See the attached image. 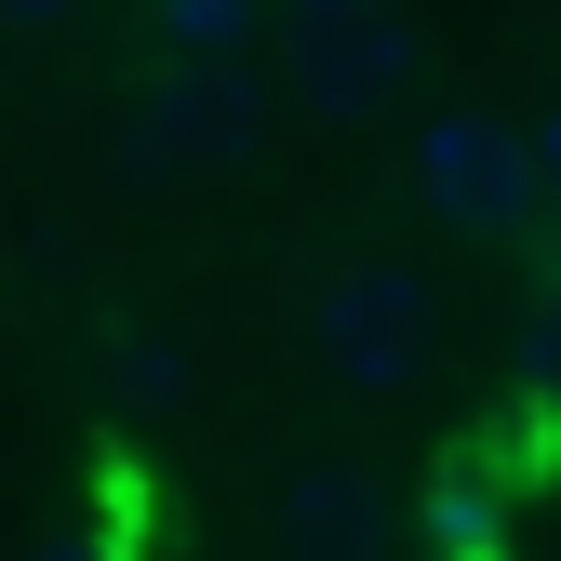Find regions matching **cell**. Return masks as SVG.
Here are the masks:
<instances>
[{"label": "cell", "instance_id": "6da1fadb", "mask_svg": "<svg viewBox=\"0 0 561 561\" xmlns=\"http://www.w3.org/2000/svg\"><path fill=\"white\" fill-rule=\"evenodd\" d=\"M267 54H280V94H295L308 121H375V107L414 94V67H428V41H414L401 0H280Z\"/></svg>", "mask_w": 561, "mask_h": 561}, {"label": "cell", "instance_id": "7a4b0ae2", "mask_svg": "<svg viewBox=\"0 0 561 561\" xmlns=\"http://www.w3.org/2000/svg\"><path fill=\"white\" fill-rule=\"evenodd\" d=\"M428 347H442V308H428V280H414L401 254H334L308 280V362L347 401H401L414 375H428Z\"/></svg>", "mask_w": 561, "mask_h": 561}, {"label": "cell", "instance_id": "3957f363", "mask_svg": "<svg viewBox=\"0 0 561 561\" xmlns=\"http://www.w3.org/2000/svg\"><path fill=\"white\" fill-rule=\"evenodd\" d=\"M414 201H428L455 241H522V215H535V148H522V121L442 107L428 134H414Z\"/></svg>", "mask_w": 561, "mask_h": 561}, {"label": "cell", "instance_id": "277c9868", "mask_svg": "<svg viewBox=\"0 0 561 561\" xmlns=\"http://www.w3.org/2000/svg\"><path fill=\"white\" fill-rule=\"evenodd\" d=\"M241 148H254V81H241V67L174 54V67H148L134 107H121V161H134V174H215V161H241Z\"/></svg>", "mask_w": 561, "mask_h": 561}, {"label": "cell", "instance_id": "5b68a950", "mask_svg": "<svg viewBox=\"0 0 561 561\" xmlns=\"http://www.w3.org/2000/svg\"><path fill=\"white\" fill-rule=\"evenodd\" d=\"M375 535H388V495L362 468H321V481H295V495L267 508V548L280 561H375Z\"/></svg>", "mask_w": 561, "mask_h": 561}, {"label": "cell", "instance_id": "8992f818", "mask_svg": "<svg viewBox=\"0 0 561 561\" xmlns=\"http://www.w3.org/2000/svg\"><path fill=\"white\" fill-rule=\"evenodd\" d=\"M254 41V0H174V54H201V67H228Z\"/></svg>", "mask_w": 561, "mask_h": 561}, {"label": "cell", "instance_id": "52a82bcc", "mask_svg": "<svg viewBox=\"0 0 561 561\" xmlns=\"http://www.w3.org/2000/svg\"><path fill=\"white\" fill-rule=\"evenodd\" d=\"M522 148H535V201H561V107H548V121H522Z\"/></svg>", "mask_w": 561, "mask_h": 561}, {"label": "cell", "instance_id": "ba28073f", "mask_svg": "<svg viewBox=\"0 0 561 561\" xmlns=\"http://www.w3.org/2000/svg\"><path fill=\"white\" fill-rule=\"evenodd\" d=\"M67 14V0H0V27H54Z\"/></svg>", "mask_w": 561, "mask_h": 561}, {"label": "cell", "instance_id": "9c48e42d", "mask_svg": "<svg viewBox=\"0 0 561 561\" xmlns=\"http://www.w3.org/2000/svg\"><path fill=\"white\" fill-rule=\"evenodd\" d=\"M41 561H107V548H41Z\"/></svg>", "mask_w": 561, "mask_h": 561}]
</instances>
